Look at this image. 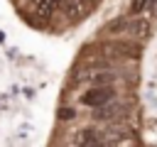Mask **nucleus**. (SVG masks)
Wrapping results in <instances>:
<instances>
[{
  "label": "nucleus",
  "instance_id": "0eeeda50",
  "mask_svg": "<svg viewBox=\"0 0 157 147\" xmlns=\"http://www.w3.org/2000/svg\"><path fill=\"white\" fill-rule=\"evenodd\" d=\"M59 118H61V120H69V118H74V110H71V108H64V110L59 113Z\"/></svg>",
  "mask_w": 157,
  "mask_h": 147
},
{
  "label": "nucleus",
  "instance_id": "f257e3e1",
  "mask_svg": "<svg viewBox=\"0 0 157 147\" xmlns=\"http://www.w3.org/2000/svg\"><path fill=\"white\" fill-rule=\"evenodd\" d=\"M108 100H113V86H108V83H96L88 93H83V98H81V103L83 105H91V108H96V105H103V103H108Z\"/></svg>",
  "mask_w": 157,
  "mask_h": 147
},
{
  "label": "nucleus",
  "instance_id": "6e6552de",
  "mask_svg": "<svg viewBox=\"0 0 157 147\" xmlns=\"http://www.w3.org/2000/svg\"><path fill=\"white\" fill-rule=\"evenodd\" d=\"M81 2H83V7H86V5H91V2H93V0H81Z\"/></svg>",
  "mask_w": 157,
  "mask_h": 147
},
{
  "label": "nucleus",
  "instance_id": "f03ea898",
  "mask_svg": "<svg viewBox=\"0 0 157 147\" xmlns=\"http://www.w3.org/2000/svg\"><path fill=\"white\" fill-rule=\"evenodd\" d=\"M120 115V105H115V103H103V105H96V113H93V118L96 120H113V118H118Z\"/></svg>",
  "mask_w": 157,
  "mask_h": 147
},
{
  "label": "nucleus",
  "instance_id": "423d86ee",
  "mask_svg": "<svg viewBox=\"0 0 157 147\" xmlns=\"http://www.w3.org/2000/svg\"><path fill=\"white\" fill-rule=\"evenodd\" d=\"M147 2H150V0H130V12H132V15H140V12L147 7Z\"/></svg>",
  "mask_w": 157,
  "mask_h": 147
},
{
  "label": "nucleus",
  "instance_id": "1a4fd4ad",
  "mask_svg": "<svg viewBox=\"0 0 157 147\" xmlns=\"http://www.w3.org/2000/svg\"><path fill=\"white\" fill-rule=\"evenodd\" d=\"M64 2H66V0H56V5H64Z\"/></svg>",
  "mask_w": 157,
  "mask_h": 147
},
{
  "label": "nucleus",
  "instance_id": "7ed1b4c3",
  "mask_svg": "<svg viewBox=\"0 0 157 147\" xmlns=\"http://www.w3.org/2000/svg\"><path fill=\"white\" fill-rule=\"evenodd\" d=\"M76 145H81V147H96V145H101L103 140H101V135L98 132H93V130H81L78 135H76V140H74Z\"/></svg>",
  "mask_w": 157,
  "mask_h": 147
},
{
  "label": "nucleus",
  "instance_id": "20e7f679",
  "mask_svg": "<svg viewBox=\"0 0 157 147\" xmlns=\"http://www.w3.org/2000/svg\"><path fill=\"white\" fill-rule=\"evenodd\" d=\"M130 34H132L135 39H145V37H150V20L137 17V20L130 24Z\"/></svg>",
  "mask_w": 157,
  "mask_h": 147
},
{
  "label": "nucleus",
  "instance_id": "39448f33",
  "mask_svg": "<svg viewBox=\"0 0 157 147\" xmlns=\"http://www.w3.org/2000/svg\"><path fill=\"white\" fill-rule=\"evenodd\" d=\"M64 10H66V15H69L71 20H76V17H81V12H83V2H81V0H66V2H64Z\"/></svg>",
  "mask_w": 157,
  "mask_h": 147
}]
</instances>
